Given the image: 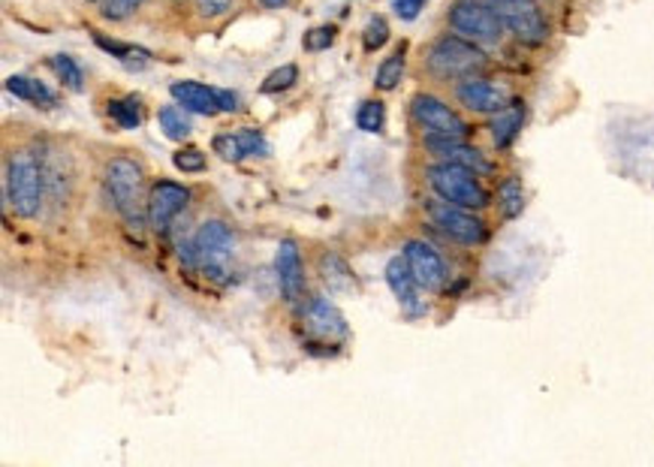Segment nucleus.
Listing matches in <instances>:
<instances>
[{"mask_svg":"<svg viewBox=\"0 0 654 467\" xmlns=\"http://www.w3.org/2000/svg\"><path fill=\"white\" fill-rule=\"evenodd\" d=\"M218 106L220 112H239L242 109V100L236 91H227V88H218Z\"/></svg>","mask_w":654,"mask_h":467,"instance_id":"obj_37","label":"nucleus"},{"mask_svg":"<svg viewBox=\"0 0 654 467\" xmlns=\"http://www.w3.org/2000/svg\"><path fill=\"white\" fill-rule=\"evenodd\" d=\"M302 326L305 335L317 341V344H323V348H339L351 338L344 314L326 296H311L308 299V305L302 308Z\"/></svg>","mask_w":654,"mask_h":467,"instance_id":"obj_9","label":"nucleus"},{"mask_svg":"<svg viewBox=\"0 0 654 467\" xmlns=\"http://www.w3.org/2000/svg\"><path fill=\"white\" fill-rule=\"evenodd\" d=\"M335 36H339L335 24H317L302 36V48L305 52H326V48L335 46Z\"/></svg>","mask_w":654,"mask_h":467,"instance_id":"obj_29","label":"nucleus"},{"mask_svg":"<svg viewBox=\"0 0 654 467\" xmlns=\"http://www.w3.org/2000/svg\"><path fill=\"white\" fill-rule=\"evenodd\" d=\"M191 203V191L175 181H154L148 191V227L158 236L170 232L172 220L182 215Z\"/></svg>","mask_w":654,"mask_h":467,"instance_id":"obj_11","label":"nucleus"},{"mask_svg":"<svg viewBox=\"0 0 654 467\" xmlns=\"http://www.w3.org/2000/svg\"><path fill=\"white\" fill-rule=\"evenodd\" d=\"M497 208H501V215L507 217V220H516L525 212V187H521L519 175H509V179L501 181V187H497Z\"/></svg>","mask_w":654,"mask_h":467,"instance_id":"obj_23","label":"nucleus"},{"mask_svg":"<svg viewBox=\"0 0 654 467\" xmlns=\"http://www.w3.org/2000/svg\"><path fill=\"white\" fill-rule=\"evenodd\" d=\"M404 64H408V43L395 46V52L383 58V64L375 72V88L377 91H395L404 76Z\"/></svg>","mask_w":654,"mask_h":467,"instance_id":"obj_21","label":"nucleus"},{"mask_svg":"<svg viewBox=\"0 0 654 467\" xmlns=\"http://www.w3.org/2000/svg\"><path fill=\"white\" fill-rule=\"evenodd\" d=\"M97 3H100V0H97Z\"/></svg>","mask_w":654,"mask_h":467,"instance_id":"obj_40","label":"nucleus"},{"mask_svg":"<svg viewBox=\"0 0 654 467\" xmlns=\"http://www.w3.org/2000/svg\"><path fill=\"white\" fill-rule=\"evenodd\" d=\"M387 124V106L380 100H363L356 109V127L363 133H380Z\"/></svg>","mask_w":654,"mask_h":467,"instance_id":"obj_25","label":"nucleus"},{"mask_svg":"<svg viewBox=\"0 0 654 467\" xmlns=\"http://www.w3.org/2000/svg\"><path fill=\"white\" fill-rule=\"evenodd\" d=\"M232 251H236L232 229L223 220H206L196 229L187 248V265L199 269L215 284H227L232 275Z\"/></svg>","mask_w":654,"mask_h":467,"instance_id":"obj_3","label":"nucleus"},{"mask_svg":"<svg viewBox=\"0 0 654 467\" xmlns=\"http://www.w3.org/2000/svg\"><path fill=\"white\" fill-rule=\"evenodd\" d=\"M456 96H459L461 106H468L471 112H480V115H495V112H501L509 103L507 88L489 82V79H480V76L461 79L456 84Z\"/></svg>","mask_w":654,"mask_h":467,"instance_id":"obj_14","label":"nucleus"},{"mask_svg":"<svg viewBox=\"0 0 654 467\" xmlns=\"http://www.w3.org/2000/svg\"><path fill=\"white\" fill-rule=\"evenodd\" d=\"M51 70L58 72V79H61L70 91H76V94L85 88V72L76 64L73 55H55V58H51Z\"/></svg>","mask_w":654,"mask_h":467,"instance_id":"obj_27","label":"nucleus"},{"mask_svg":"<svg viewBox=\"0 0 654 467\" xmlns=\"http://www.w3.org/2000/svg\"><path fill=\"white\" fill-rule=\"evenodd\" d=\"M211 148H215V155L223 157V160H230V163L244 160L242 145H239V136H236V133H218V136H215V143H211Z\"/></svg>","mask_w":654,"mask_h":467,"instance_id":"obj_34","label":"nucleus"},{"mask_svg":"<svg viewBox=\"0 0 654 467\" xmlns=\"http://www.w3.org/2000/svg\"><path fill=\"white\" fill-rule=\"evenodd\" d=\"M389 43V22L383 15H371L363 31V48L365 52H377Z\"/></svg>","mask_w":654,"mask_h":467,"instance_id":"obj_30","label":"nucleus"},{"mask_svg":"<svg viewBox=\"0 0 654 467\" xmlns=\"http://www.w3.org/2000/svg\"><path fill=\"white\" fill-rule=\"evenodd\" d=\"M401 257L411 265L416 284L423 289H428V293H437V289L447 284V263H444V257H440L432 244H425V241L420 239L404 241Z\"/></svg>","mask_w":654,"mask_h":467,"instance_id":"obj_12","label":"nucleus"},{"mask_svg":"<svg viewBox=\"0 0 654 467\" xmlns=\"http://www.w3.org/2000/svg\"><path fill=\"white\" fill-rule=\"evenodd\" d=\"M142 7V0H100V15L106 22H124Z\"/></svg>","mask_w":654,"mask_h":467,"instance_id":"obj_31","label":"nucleus"},{"mask_svg":"<svg viewBox=\"0 0 654 467\" xmlns=\"http://www.w3.org/2000/svg\"><path fill=\"white\" fill-rule=\"evenodd\" d=\"M411 115L425 139H468L471 127L435 94H416L411 100Z\"/></svg>","mask_w":654,"mask_h":467,"instance_id":"obj_7","label":"nucleus"},{"mask_svg":"<svg viewBox=\"0 0 654 467\" xmlns=\"http://www.w3.org/2000/svg\"><path fill=\"white\" fill-rule=\"evenodd\" d=\"M175 3H182V0H175Z\"/></svg>","mask_w":654,"mask_h":467,"instance_id":"obj_39","label":"nucleus"},{"mask_svg":"<svg viewBox=\"0 0 654 467\" xmlns=\"http://www.w3.org/2000/svg\"><path fill=\"white\" fill-rule=\"evenodd\" d=\"M425 148L432 151L440 160H447V163H456V167H464L477 172V175H489V172H495L492 167V160L480 151V148H473L464 139H425Z\"/></svg>","mask_w":654,"mask_h":467,"instance_id":"obj_16","label":"nucleus"},{"mask_svg":"<svg viewBox=\"0 0 654 467\" xmlns=\"http://www.w3.org/2000/svg\"><path fill=\"white\" fill-rule=\"evenodd\" d=\"M196 7H199V15L218 19V15H223V12L230 10L232 0H196Z\"/></svg>","mask_w":654,"mask_h":467,"instance_id":"obj_36","label":"nucleus"},{"mask_svg":"<svg viewBox=\"0 0 654 467\" xmlns=\"http://www.w3.org/2000/svg\"><path fill=\"white\" fill-rule=\"evenodd\" d=\"M296 82H299V67L296 64H284L278 70L268 72L266 82H263V94H280V91H287Z\"/></svg>","mask_w":654,"mask_h":467,"instance_id":"obj_28","label":"nucleus"},{"mask_svg":"<svg viewBox=\"0 0 654 467\" xmlns=\"http://www.w3.org/2000/svg\"><path fill=\"white\" fill-rule=\"evenodd\" d=\"M428 175V187L444 200V203L461 205V208H485L489 205V193L477 179V172L464 167H456V163H447L440 160L435 167L425 169Z\"/></svg>","mask_w":654,"mask_h":467,"instance_id":"obj_5","label":"nucleus"},{"mask_svg":"<svg viewBox=\"0 0 654 467\" xmlns=\"http://www.w3.org/2000/svg\"><path fill=\"white\" fill-rule=\"evenodd\" d=\"M43 187H46V172L37 155L31 148H19L7 157V172H3V196L13 208L15 217L34 220L43 208Z\"/></svg>","mask_w":654,"mask_h":467,"instance_id":"obj_2","label":"nucleus"},{"mask_svg":"<svg viewBox=\"0 0 654 467\" xmlns=\"http://www.w3.org/2000/svg\"><path fill=\"white\" fill-rule=\"evenodd\" d=\"M425 3H428V0H392V10H395V15H399L401 22H413V19L425 10Z\"/></svg>","mask_w":654,"mask_h":467,"instance_id":"obj_35","label":"nucleus"},{"mask_svg":"<svg viewBox=\"0 0 654 467\" xmlns=\"http://www.w3.org/2000/svg\"><path fill=\"white\" fill-rule=\"evenodd\" d=\"M236 136H239V145H242V155L244 157H263V155H268L266 136L256 130V127H242V130H236Z\"/></svg>","mask_w":654,"mask_h":467,"instance_id":"obj_32","label":"nucleus"},{"mask_svg":"<svg viewBox=\"0 0 654 467\" xmlns=\"http://www.w3.org/2000/svg\"><path fill=\"white\" fill-rule=\"evenodd\" d=\"M94 43H97L103 52H110L112 58H118L122 64H127V67H142V64L148 60V52H142V48L124 46V43H118V39H106L103 34H94Z\"/></svg>","mask_w":654,"mask_h":467,"instance_id":"obj_26","label":"nucleus"},{"mask_svg":"<svg viewBox=\"0 0 654 467\" xmlns=\"http://www.w3.org/2000/svg\"><path fill=\"white\" fill-rule=\"evenodd\" d=\"M317 272H320V281L326 284L329 293H351L356 289V277H353L351 263L335 251H323L320 260H317Z\"/></svg>","mask_w":654,"mask_h":467,"instance_id":"obj_19","label":"nucleus"},{"mask_svg":"<svg viewBox=\"0 0 654 467\" xmlns=\"http://www.w3.org/2000/svg\"><path fill=\"white\" fill-rule=\"evenodd\" d=\"M7 91L25 103H34V106L51 109L58 106V94L51 91L46 82H37V79H27V76H10L7 79Z\"/></svg>","mask_w":654,"mask_h":467,"instance_id":"obj_20","label":"nucleus"},{"mask_svg":"<svg viewBox=\"0 0 654 467\" xmlns=\"http://www.w3.org/2000/svg\"><path fill=\"white\" fill-rule=\"evenodd\" d=\"M172 163H175V169L179 172H203L206 169V155L199 151V148H182V151H175L172 155Z\"/></svg>","mask_w":654,"mask_h":467,"instance_id":"obj_33","label":"nucleus"},{"mask_svg":"<svg viewBox=\"0 0 654 467\" xmlns=\"http://www.w3.org/2000/svg\"><path fill=\"white\" fill-rule=\"evenodd\" d=\"M103 184L110 193L112 208L122 215V220L130 229H139L148 224V196H146V172L130 157H115L103 169Z\"/></svg>","mask_w":654,"mask_h":467,"instance_id":"obj_1","label":"nucleus"},{"mask_svg":"<svg viewBox=\"0 0 654 467\" xmlns=\"http://www.w3.org/2000/svg\"><path fill=\"white\" fill-rule=\"evenodd\" d=\"M449 27L477 46H495L504 36V22L489 7V0H456L449 10Z\"/></svg>","mask_w":654,"mask_h":467,"instance_id":"obj_6","label":"nucleus"},{"mask_svg":"<svg viewBox=\"0 0 654 467\" xmlns=\"http://www.w3.org/2000/svg\"><path fill=\"white\" fill-rule=\"evenodd\" d=\"M263 7H268V10H280V7H287V0H260Z\"/></svg>","mask_w":654,"mask_h":467,"instance_id":"obj_38","label":"nucleus"},{"mask_svg":"<svg viewBox=\"0 0 654 467\" xmlns=\"http://www.w3.org/2000/svg\"><path fill=\"white\" fill-rule=\"evenodd\" d=\"M383 275H387V284L389 289H392V296H395V301H399L401 314L408 317V320H420V317H425V301L420 299V284H416V277H413L411 265H408V260L404 257H392L387 263V269H383Z\"/></svg>","mask_w":654,"mask_h":467,"instance_id":"obj_13","label":"nucleus"},{"mask_svg":"<svg viewBox=\"0 0 654 467\" xmlns=\"http://www.w3.org/2000/svg\"><path fill=\"white\" fill-rule=\"evenodd\" d=\"M425 67L437 79H471L485 67V55L477 43L459 34H447L425 52Z\"/></svg>","mask_w":654,"mask_h":467,"instance_id":"obj_4","label":"nucleus"},{"mask_svg":"<svg viewBox=\"0 0 654 467\" xmlns=\"http://www.w3.org/2000/svg\"><path fill=\"white\" fill-rule=\"evenodd\" d=\"M158 124H160V130H163V136L172 139V143H182V139H187L191 130H194V127H191V118H187V109L179 106V103L160 109Z\"/></svg>","mask_w":654,"mask_h":467,"instance_id":"obj_22","label":"nucleus"},{"mask_svg":"<svg viewBox=\"0 0 654 467\" xmlns=\"http://www.w3.org/2000/svg\"><path fill=\"white\" fill-rule=\"evenodd\" d=\"M275 275H278V287L284 299L290 305H299L305 299V269L302 253L296 248V241L284 239L275 253Z\"/></svg>","mask_w":654,"mask_h":467,"instance_id":"obj_15","label":"nucleus"},{"mask_svg":"<svg viewBox=\"0 0 654 467\" xmlns=\"http://www.w3.org/2000/svg\"><path fill=\"white\" fill-rule=\"evenodd\" d=\"M489 7L497 12V19L504 22L509 34L525 46H543L549 39V24L537 0H489Z\"/></svg>","mask_w":654,"mask_h":467,"instance_id":"obj_8","label":"nucleus"},{"mask_svg":"<svg viewBox=\"0 0 654 467\" xmlns=\"http://www.w3.org/2000/svg\"><path fill=\"white\" fill-rule=\"evenodd\" d=\"M521 127H525V100H509L507 106L495 112L492 121H489V133H492L495 148H501V151L509 148V145L516 143Z\"/></svg>","mask_w":654,"mask_h":467,"instance_id":"obj_18","label":"nucleus"},{"mask_svg":"<svg viewBox=\"0 0 654 467\" xmlns=\"http://www.w3.org/2000/svg\"><path fill=\"white\" fill-rule=\"evenodd\" d=\"M172 100L196 115H218V88H208L203 82H172L170 84Z\"/></svg>","mask_w":654,"mask_h":467,"instance_id":"obj_17","label":"nucleus"},{"mask_svg":"<svg viewBox=\"0 0 654 467\" xmlns=\"http://www.w3.org/2000/svg\"><path fill=\"white\" fill-rule=\"evenodd\" d=\"M428 217H432L437 232H444L447 239L459 241V244H483L485 241V224L477 215H471V208L440 200L428 208Z\"/></svg>","mask_w":654,"mask_h":467,"instance_id":"obj_10","label":"nucleus"},{"mask_svg":"<svg viewBox=\"0 0 654 467\" xmlns=\"http://www.w3.org/2000/svg\"><path fill=\"white\" fill-rule=\"evenodd\" d=\"M110 118L122 127V130H139L142 127V109L136 96H122V100H110L106 103Z\"/></svg>","mask_w":654,"mask_h":467,"instance_id":"obj_24","label":"nucleus"}]
</instances>
